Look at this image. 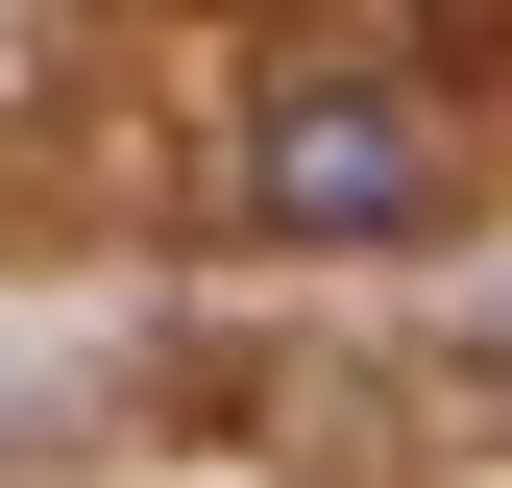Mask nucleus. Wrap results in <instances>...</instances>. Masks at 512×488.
<instances>
[{
  "label": "nucleus",
  "mask_w": 512,
  "mask_h": 488,
  "mask_svg": "<svg viewBox=\"0 0 512 488\" xmlns=\"http://www.w3.org/2000/svg\"><path fill=\"white\" fill-rule=\"evenodd\" d=\"M244 196H269L293 244H391V220L439 196V147H415L391 98H269V147H244Z\"/></svg>",
  "instance_id": "1"
}]
</instances>
